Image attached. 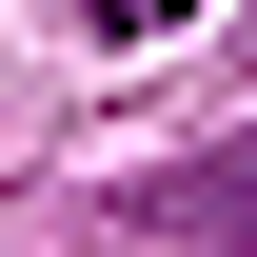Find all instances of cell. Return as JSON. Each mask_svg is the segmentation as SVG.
Here are the masks:
<instances>
[{
	"label": "cell",
	"mask_w": 257,
	"mask_h": 257,
	"mask_svg": "<svg viewBox=\"0 0 257 257\" xmlns=\"http://www.w3.org/2000/svg\"><path fill=\"white\" fill-rule=\"evenodd\" d=\"M139 237H257V139H218V159H178L159 198H139Z\"/></svg>",
	"instance_id": "obj_1"
},
{
	"label": "cell",
	"mask_w": 257,
	"mask_h": 257,
	"mask_svg": "<svg viewBox=\"0 0 257 257\" xmlns=\"http://www.w3.org/2000/svg\"><path fill=\"white\" fill-rule=\"evenodd\" d=\"M159 20H198V0H99V40H159Z\"/></svg>",
	"instance_id": "obj_2"
}]
</instances>
